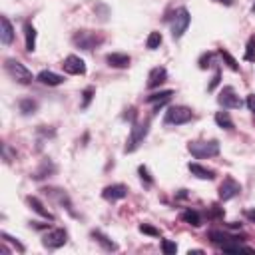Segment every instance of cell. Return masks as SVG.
Listing matches in <instances>:
<instances>
[{"label":"cell","instance_id":"6da1fadb","mask_svg":"<svg viewBox=\"0 0 255 255\" xmlns=\"http://www.w3.org/2000/svg\"><path fill=\"white\" fill-rule=\"evenodd\" d=\"M189 154L198 158V160H203V158H214L219 154V142L218 140H209V142H191L187 146Z\"/></svg>","mask_w":255,"mask_h":255},{"label":"cell","instance_id":"7a4b0ae2","mask_svg":"<svg viewBox=\"0 0 255 255\" xmlns=\"http://www.w3.org/2000/svg\"><path fill=\"white\" fill-rule=\"evenodd\" d=\"M150 132V120H144V122H136L132 126V132H130V138H128V144L124 147L126 154H130L134 150H138V146L144 142V138Z\"/></svg>","mask_w":255,"mask_h":255},{"label":"cell","instance_id":"3957f363","mask_svg":"<svg viewBox=\"0 0 255 255\" xmlns=\"http://www.w3.org/2000/svg\"><path fill=\"white\" fill-rule=\"evenodd\" d=\"M72 40H74V44L80 46L82 50H92V48L102 44L104 36L100 32H92V30H78Z\"/></svg>","mask_w":255,"mask_h":255},{"label":"cell","instance_id":"277c9868","mask_svg":"<svg viewBox=\"0 0 255 255\" xmlns=\"http://www.w3.org/2000/svg\"><path fill=\"white\" fill-rule=\"evenodd\" d=\"M4 68H6V72L10 74V78H14V80L20 82V84H30V82L34 80L32 72L24 66V64H20V62L14 60V58H8V60H6Z\"/></svg>","mask_w":255,"mask_h":255},{"label":"cell","instance_id":"5b68a950","mask_svg":"<svg viewBox=\"0 0 255 255\" xmlns=\"http://www.w3.org/2000/svg\"><path fill=\"white\" fill-rule=\"evenodd\" d=\"M194 114H191L189 108L185 106H172L167 112H165V124H172V126H180V124H187Z\"/></svg>","mask_w":255,"mask_h":255},{"label":"cell","instance_id":"8992f818","mask_svg":"<svg viewBox=\"0 0 255 255\" xmlns=\"http://www.w3.org/2000/svg\"><path fill=\"white\" fill-rule=\"evenodd\" d=\"M189 22H191V16H189L187 8H180V10L176 12V16H174V24H172V36H174L176 40H178V38H182V36L185 34V30H187Z\"/></svg>","mask_w":255,"mask_h":255},{"label":"cell","instance_id":"52a82bcc","mask_svg":"<svg viewBox=\"0 0 255 255\" xmlns=\"http://www.w3.org/2000/svg\"><path fill=\"white\" fill-rule=\"evenodd\" d=\"M66 241H68V233L64 231V229H50L44 236V239H42L44 247H48V249H58Z\"/></svg>","mask_w":255,"mask_h":255},{"label":"cell","instance_id":"ba28073f","mask_svg":"<svg viewBox=\"0 0 255 255\" xmlns=\"http://www.w3.org/2000/svg\"><path fill=\"white\" fill-rule=\"evenodd\" d=\"M239 191H241V185L236 180H233V178H225L223 183L219 185V200H223V201L233 200L239 194Z\"/></svg>","mask_w":255,"mask_h":255},{"label":"cell","instance_id":"9c48e42d","mask_svg":"<svg viewBox=\"0 0 255 255\" xmlns=\"http://www.w3.org/2000/svg\"><path fill=\"white\" fill-rule=\"evenodd\" d=\"M218 102L223 106V108H241V100H239V96L236 94V90H233L231 86H225L221 90Z\"/></svg>","mask_w":255,"mask_h":255},{"label":"cell","instance_id":"30bf717a","mask_svg":"<svg viewBox=\"0 0 255 255\" xmlns=\"http://www.w3.org/2000/svg\"><path fill=\"white\" fill-rule=\"evenodd\" d=\"M62 68L66 70L68 74H74V76L86 74V64H84V60L80 56H68L66 60L62 62Z\"/></svg>","mask_w":255,"mask_h":255},{"label":"cell","instance_id":"8fae6325","mask_svg":"<svg viewBox=\"0 0 255 255\" xmlns=\"http://www.w3.org/2000/svg\"><path fill=\"white\" fill-rule=\"evenodd\" d=\"M126 196H128V187L122 185V183L108 185V187H104V191H102V198L108 200V201H118V200H124Z\"/></svg>","mask_w":255,"mask_h":255},{"label":"cell","instance_id":"7c38bea8","mask_svg":"<svg viewBox=\"0 0 255 255\" xmlns=\"http://www.w3.org/2000/svg\"><path fill=\"white\" fill-rule=\"evenodd\" d=\"M207 237L214 241V243H218V245H225V243L239 241V239H241V237H237V236H233V233H225V231H218V229H211V231L207 233Z\"/></svg>","mask_w":255,"mask_h":255},{"label":"cell","instance_id":"4fadbf2b","mask_svg":"<svg viewBox=\"0 0 255 255\" xmlns=\"http://www.w3.org/2000/svg\"><path fill=\"white\" fill-rule=\"evenodd\" d=\"M0 40H2V44H12L14 40V28L6 16L0 18Z\"/></svg>","mask_w":255,"mask_h":255},{"label":"cell","instance_id":"5bb4252c","mask_svg":"<svg viewBox=\"0 0 255 255\" xmlns=\"http://www.w3.org/2000/svg\"><path fill=\"white\" fill-rule=\"evenodd\" d=\"M106 62H108L112 68H128L132 60H130V56H128V54L114 52V54H108V56H106Z\"/></svg>","mask_w":255,"mask_h":255},{"label":"cell","instance_id":"9a60e30c","mask_svg":"<svg viewBox=\"0 0 255 255\" xmlns=\"http://www.w3.org/2000/svg\"><path fill=\"white\" fill-rule=\"evenodd\" d=\"M167 80V72H165V68H154L152 72H150V76H147V88H158L160 84H164Z\"/></svg>","mask_w":255,"mask_h":255},{"label":"cell","instance_id":"2e32d148","mask_svg":"<svg viewBox=\"0 0 255 255\" xmlns=\"http://www.w3.org/2000/svg\"><path fill=\"white\" fill-rule=\"evenodd\" d=\"M187 169H189V172L194 174L196 178H200V180H214V178H216L214 169H207L205 165H200V164H189Z\"/></svg>","mask_w":255,"mask_h":255},{"label":"cell","instance_id":"e0dca14e","mask_svg":"<svg viewBox=\"0 0 255 255\" xmlns=\"http://www.w3.org/2000/svg\"><path fill=\"white\" fill-rule=\"evenodd\" d=\"M38 82L46 84V86H60V84L64 82V78H62L60 74H54V72L44 70V72H40V74H38Z\"/></svg>","mask_w":255,"mask_h":255},{"label":"cell","instance_id":"ac0fdd59","mask_svg":"<svg viewBox=\"0 0 255 255\" xmlns=\"http://www.w3.org/2000/svg\"><path fill=\"white\" fill-rule=\"evenodd\" d=\"M28 203H30V207H32V209L36 211L38 216H42L44 219H50V221L54 219V216H52L50 211H48V209L44 207V203H42V201H40L38 198H32V196H30V198H28Z\"/></svg>","mask_w":255,"mask_h":255},{"label":"cell","instance_id":"d6986e66","mask_svg":"<svg viewBox=\"0 0 255 255\" xmlns=\"http://www.w3.org/2000/svg\"><path fill=\"white\" fill-rule=\"evenodd\" d=\"M92 237H94L104 249H108V251H116V249H118V245H116L108 236H104L102 231H92Z\"/></svg>","mask_w":255,"mask_h":255},{"label":"cell","instance_id":"ffe728a7","mask_svg":"<svg viewBox=\"0 0 255 255\" xmlns=\"http://www.w3.org/2000/svg\"><path fill=\"white\" fill-rule=\"evenodd\" d=\"M24 36H26V50L34 52V48H36V28L30 22L24 24Z\"/></svg>","mask_w":255,"mask_h":255},{"label":"cell","instance_id":"44dd1931","mask_svg":"<svg viewBox=\"0 0 255 255\" xmlns=\"http://www.w3.org/2000/svg\"><path fill=\"white\" fill-rule=\"evenodd\" d=\"M225 253H255V249L247 247V245H241L239 241H231V243H225L221 245Z\"/></svg>","mask_w":255,"mask_h":255},{"label":"cell","instance_id":"7402d4cb","mask_svg":"<svg viewBox=\"0 0 255 255\" xmlns=\"http://www.w3.org/2000/svg\"><path fill=\"white\" fill-rule=\"evenodd\" d=\"M182 219H183L185 223H189V225H194V227H200V225H201V216L198 214V211H194V209H185L183 214H182Z\"/></svg>","mask_w":255,"mask_h":255},{"label":"cell","instance_id":"603a6c76","mask_svg":"<svg viewBox=\"0 0 255 255\" xmlns=\"http://www.w3.org/2000/svg\"><path fill=\"white\" fill-rule=\"evenodd\" d=\"M174 96V92L172 90H164V92H156V94H152V96H147L146 98V102H150V104H165L169 98Z\"/></svg>","mask_w":255,"mask_h":255},{"label":"cell","instance_id":"cb8c5ba5","mask_svg":"<svg viewBox=\"0 0 255 255\" xmlns=\"http://www.w3.org/2000/svg\"><path fill=\"white\" fill-rule=\"evenodd\" d=\"M216 124L219 128H223V130H233V120L227 112H218L216 114Z\"/></svg>","mask_w":255,"mask_h":255},{"label":"cell","instance_id":"d4e9b609","mask_svg":"<svg viewBox=\"0 0 255 255\" xmlns=\"http://www.w3.org/2000/svg\"><path fill=\"white\" fill-rule=\"evenodd\" d=\"M20 112H22L24 116H30V114H34L36 110H38V104L34 102V100H30V98H24V100H20Z\"/></svg>","mask_w":255,"mask_h":255},{"label":"cell","instance_id":"484cf974","mask_svg":"<svg viewBox=\"0 0 255 255\" xmlns=\"http://www.w3.org/2000/svg\"><path fill=\"white\" fill-rule=\"evenodd\" d=\"M162 40H164V38H162L160 32H150V36H147V42H146L147 50H156V48H160Z\"/></svg>","mask_w":255,"mask_h":255},{"label":"cell","instance_id":"4316f807","mask_svg":"<svg viewBox=\"0 0 255 255\" xmlns=\"http://www.w3.org/2000/svg\"><path fill=\"white\" fill-rule=\"evenodd\" d=\"M219 56L223 58V62L227 64V66H229V68H231L233 72H237V70H239V66H237V60H236V58H233V56H231V54H229L227 50H223V48H219Z\"/></svg>","mask_w":255,"mask_h":255},{"label":"cell","instance_id":"83f0119b","mask_svg":"<svg viewBox=\"0 0 255 255\" xmlns=\"http://www.w3.org/2000/svg\"><path fill=\"white\" fill-rule=\"evenodd\" d=\"M245 60H247V62H255V36H249V40H247Z\"/></svg>","mask_w":255,"mask_h":255},{"label":"cell","instance_id":"f1b7e54d","mask_svg":"<svg viewBox=\"0 0 255 255\" xmlns=\"http://www.w3.org/2000/svg\"><path fill=\"white\" fill-rule=\"evenodd\" d=\"M138 174H140V178H142V182H144L146 185H152V183H154V180H152V176H150V169H147L146 165H140V167H138Z\"/></svg>","mask_w":255,"mask_h":255},{"label":"cell","instance_id":"f546056e","mask_svg":"<svg viewBox=\"0 0 255 255\" xmlns=\"http://www.w3.org/2000/svg\"><path fill=\"white\" fill-rule=\"evenodd\" d=\"M140 231H142V233H146V236L160 237V229H158V227H154V225H150V223H142V225H140Z\"/></svg>","mask_w":255,"mask_h":255},{"label":"cell","instance_id":"4dcf8cb0","mask_svg":"<svg viewBox=\"0 0 255 255\" xmlns=\"http://www.w3.org/2000/svg\"><path fill=\"white\" fill-rule=\"evenodd\" d=\"M162 251H164L165 255H176L178 245H176L174 241H169V239H164V241H162Z\"/></svg>","mask_w":255,"mask_h":255},{"label":"cell","instance_id":"1f68e13d","mask_svg":"<svg viewBox=\"0 0 255 255\" xmlns=\"http://www.w3.org/2000/svg\"><path fill=\"white\" fill-rule=\"evenodd\" d=\"M92 98H94V88H86V90H84V94H82V110L88 108Z\"/></svg>","mask_w":255,"mask_h":255},{"label":"cell","instance_id":"d6a6232c","mask_svg":"<svg viewBox=\"0 0 255 255\" xmlns=\"http://www.w3.org/2000/svg\"><path fill=\"white\" fill-rule=\"evenodd\" d=\"M0 237H2L4 241H8V243H12V245H16L20 253H22V251H24V245H22V243H20V241H16L14 237H10V236H6V233H2V236H0Z\"/></svg>","mask_w":255,"mask_h":255},{"label":"cell","instance_id":"836d02e7","mask_svg":"<svg viewBox=\"0 0 255 255\" xmlns=\"http://www.w3.org/2000/svg\"><path fill=\"white\" fill-rule=\"evenodd\" d=\"M211 56H214V54H211V52H207V54H203V56L200 58V68H201V70H205V68L209 66L207 62H211Z\"/></svg>","mask_w":255,"mask_h":255},{"label":"cell","instance_id":"e575fe53","mask_svg":"<svg viewBox=\"0 0 255 255\" xmlns=\"http://www.w3.org/2000/svg\"><path fill=\"white\" fill-rule=\"evenodd\" d=\"M219 80H221V74H219V72H216V76H214V80H211V84L207 86V90H209V92H211V90H216V86L219 84Z\"/></svg>","mask_w":255,"mask_h":255},{"label":"cell","instance_id":"d590c367","mask_svg":"<svg viewBox=\"0 0 255 255\" xmlns=\"http://www.w3.org/2000/svg\"><path fill=\"white\" fill-rule=\"evenodd\" d=\"M247 108L255 114V94H249V96H247Z\"/></svg>","mask_w":255,"mask_h":255},{"label":"cell","instance_id":"8d00e7d4","mask_svg":"<svg viewBox=\"0 0 255 255\" xmlns=\"http://www.w3.org/2000/svg\"><path fill=\"white\" fill-rule=\"evenodd\" d=\"M211 216H214V218H221V216H223V211H221L218 205H214V209H211Z\"/></svg>","mask_w":255,"mask_h":255},{"label":"cell","instance_id":"74e56055","mask_svg":"<svg viewBox=\"0 0 255 255\" xmlns=\"http://www.w3.org/2000/svg\"><path fill=\"white\" fill-rule=\"evenodd\" d=\"M134 116H136V110H134V108H130V110H128V114H126L124 118H126V120H128V118H130V120H134Z\"/></svg>","mask_w":255,"mask_h":255},{"label":"cell","instance_id":"f35d334b","mask_svg":"<svg viewBox=\"0 0 255 255\" xmlns=\"http://www.w3.org/2000/svg\"><path fill=\"white\" fill-rule=\"evenodd\" d=\"M245 216H247L249 219H253V221H255V209H249V211H245Z\"/></svg>","mask_w":255,"mask_h":255},{"label":"cell","instance_id":"ab89813d","mask_svg":"<svg viewBox=\"0 0 255 255\" xmlns=\"http://www.w3.org/2000/svg\"><path fill=\"white\" fill-rule=\"evenodd\" d=\"M218 2H221V4H225V6H231L233 0H218Z\"/></svg>","mask_w":255,"mask_h":255},{"label":"cell","instance_id":"60d3db41","mask_svg":"<svg viewBox=\"0 0 255 255\" xmlns=\"http://www.w3.org/2000/svg\"><path fill=\"white\" fill-rule=\"evenodd\" d=\"M253 12H255V4H253Z\"/></svg>","mask_w":255,"mask_h":255}]
</instances>
